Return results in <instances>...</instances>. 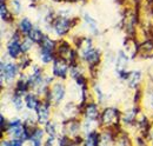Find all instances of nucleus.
<instances>
[{
	"label": "nucleus",
	"instance_id": "nucleus-1",
	"mask_svg": "<svg viewBox=\"0 0 153 146\" xmlns=\"http://www.w3.org/2000/svg\"><path fill=\"white\" fill-rule=\"evenodd\" d=\"M54 28H56V31H57V33L59 36L65 34V33L70 30V21L62 18L58 19L56 25H54Z\"/></svg>",
	"mask_w": 153,
	"mask_h": 146
},
{
	"label": "nucleus",
	"instance_id": "nucleus-2",
	"mask_svg": "<svg viewBox=\"0 0 153 146\" xmlns=\"http://www.w3.org/2000/svg\"><path fill=\"white\" fill-rule=\"evenodd\" d=\"M66 71H67V65L65 61L62 60H56L54 65H53V72L56 75L59 77H65L66 75Z\"/></svg>",
	"mask_w": 153,
	"mask_h": 146
},
{
	"label": "nucleus",
	"instance_id": "nucleus-3",
	"mask_svg": "<svg viewBox=\"0 0 153 146\" xmlns=\"http://www.w3.org/2000/svg\"><path fill=\"white\" fill-rule=\"evenodd\" d=\"M118 119V112L115 111V110H106L105 112H104V114H102V120H104V123L105 124H112V123H114L115 120Z\"/></svg>",
	"mask_w": 153,
	"mask_h": 146
},
{
	"label": "nucleus",
	"instance_id": "nucleus-4",
	"mask_svg": "<svg viewBox=\"0 0 153 146\" xmlns=\"http://www.w3.org/2000/svg\"><path fill=\"white\" fill-rule=\"evenodd\" d=\"M16 72H17L16 65H13V64H7V65L1 64V73L5 74L6 78L12 79V78L16 75Z\"/></svg>",
	"mask_w": 153,
	"mask_h": 146
},
{
	"label": "nucleus",
	"instance_id": "nucleus-5",
	"mask_svg": "<svg viewBox=\"0 0 153 146\" xmlns=\"http://www.w3.org/2000/svg\"><path fill=\"white\" fill-rule=\"evenodd\" d=\"M38 118L39 123H41V124L47 123V119H48V106L47 105H42L38 110Z\"/></svg>",
	"mask_w": 153,
	"mask_h": 146
},
{
	"label": "nucleus",
	"instance_id": "nucleus-6",
	"mask_svg": "<svg viewBox=\"0 0 153 146\" xmlns=\"http://www.w3.org/2000/svg\"><path fill=\"white\" fill-rule=\"evenodd\" d=\"M20 51H21V47H20V45L18 44L17 40L12 41V42L8 45V52H10L11 57H18V54L20 53Z\"/></svg>",
	"mask_w": 153,
	"mask_h": 146
},
{
	"label": "nucleus",
	"instance_id": "nucleus-7",
	"mask_svg": "<svg viewBox=\"0 0 153 146\" xmlns=\"http://www.w3.org/2000/svg\"><path fill=\"white\" fill-rule=\"evenodd\" d=\"M52 97L54 99V101L58 103L62 97H64V87L61 85H56L53 91H52Z\"/></svg>",
	"mask_w": 153,
	"mask_h": 146
},
{
	"label": "nucleus",
	"instance_id": "nucleus-8",
	"mask_svg": "<svg viewBox=\"0 0 153 146\" xmlns=\"http://www.w3.org/2000/svg\"><path fill=\"white\" fill-rule=\"evenodd\" d=\"M98 143H99V136L97 134L96 132H93V133H91V134L87 137L85 145L86 146H97L98 145Z\"/></svg>",
	"mask_w": 153,
	"mask_h": 146
},
{
	"label": "nucleus",
	"instance_id": "nucleus-9",
	"mask_svg": "<svg viewBox=\"0 0 153 146\" xmlns=\"http://www.w3.org/2000/svg\"><path fill=\"white\" fill-rule=\"evenodd\" d=\"M86 115L90 118V119H92V120H94L97 117H98V110H97V106L96 105H88L87 106V109H86Z\"/></svg>",
	"mask_w": 153,
	"mask_h": 146
},
{
	"label": "nucleus",
	"instance_id": "nucleus-10",
	"mask_svg": "<svg viewBox=\"0 0 153 146\" xmlns=\"http://www.w3.org/2000/svg\"><path fill=\"white\" fill-rule=\"evenodd\" d=\"M41 45H42V51H47V52H52L53 47H54V44L53 41H51L48 38L44 36L42 41H41Z\"/></svg>",
	"mask_w": 153,
	"mask_h": 146
},
{
	"label": "nucleus",
	"instance_id": "nucleus-11",
	"mask_svg": "<svg viewBox=\"0 0 153 146\" xmlns=\"http://www.w3.org/2000/svg\"><path fill=\"white\" fill-rule=\"evenodd\" d=\"M84 55H85V59H86L87 61H90V63H94V61L98 60V58H99L98 52H97V51H93V50H90V51L85 52Z\"/></svg>",
	"mask_w": 153,
	"mask_h": 146
},
{
	"label": "nucleus",
	"instance_id": "nucleus-12",
	"mask_svg": "<svg viewBox=\"0 0 153 146\" xmlns=\"http://www.w3.org/2000/svg\"><path fill=\"white\" fill-rule=\"evenodd\" d=\"M30 38H31L33 41H36V42H40V41H42L44 36H42V33H41L39 30H32L31 33H30Z\"/></svg>",
	"mask_w": 153,
	"mask_h": 146
},
{
	"label": "nucleus",
	"instance_id": "nucleus-13",
	"mask_svg": "<svg viewBox=\"0 0 153 146\" xmlns=\"http://www.w3.org/2000/svg\"><path fill=\"white\" fill-rule=\"evenodd\" d=\"M26 104H27V107L31 110H34L37 109V105H38V100L36 99V97L34 95H27V98H26Z\"/></svg>",
	"mask_w": 153,
	"mask_h": 146
},
{
	"label": "nucleus",
	"instance_id": "nucleus-14",
	"mask_svg": "<svg viewBox=\"0 0 153 146\" xmlns=\"http://www.w3.org/2000/svg\"><path fill=\"white\" fill-rule=\"evenodd\" d=\"M41 137H42V131L41 130H37L34 132V134L31 137L32 142L34 143V146H40V144H41Z\"/></svg>",
	"mask_w": 153,
	"mask_h": 146
},
{
	"label": "nucleus",
	"instance_id": "nucleus-15",
	"mask_svg": "<svg viewBox=\"0 0 153 146\" xmlns=\"http://www.w3.org/2000/svg\"><path fill=\"white\" fill-rule=\"evenodd\" d=\"M21 30H22V32L24 33H31V31H32V25H31V22L27 20V19H24L22 21H21Z\"/></svg>",
	"mask_w": 153,
	"mask_h": 146
},
{
	"label": "nucleus",
	"instance_id": "nucleus-16",
	"mask_svg": "<svg viewBox=\"0 0 153 146\" xmlns=\"http://www.w3.org/2000/svg\"><path fill=\"white\" fill-rule=\"evenodd\" d=\"M139 79H140V73L139 72L131 73V75H130V83H131V86L137 85L138 81H139Z\"/></svg>",
	"mask_w": 153,
	"mask_h": 146
},
{
	"label": "nucleus",
	"instance_id": "nucleus-17",
	"mask_svg": "<svg viewBox=\"0 0 153 146\" xmlns=\"http://www.w3.org/2000/svg\"><path fill=\"white\" fill-rule=\"evenodd\" d=\"M52 52H47V51H42V54H41V58H42V61L44 63H48L51 61L52 59Z\"/></svg>",
	"mask_w": 153,
	"mask_h": 146
},
{
	"label": "nucleus",
	"instance_id": "nucleus-18",
	"mask_svg": "<svg viewBox=\"0 0 153 146\" xmlns=\"http://www.w3.org/2000/svg\"><path fill=\"white\" fill-rule=\"evenodd\" d=\"M30 47H31V41H30V40H26V41L24 42V46L21 47V50H22V51H27Z\"/></svg>",
	"mask_w": 153,
	"mask_h": 146
},
{
	"label": "nucleus",
	"instance_id": "nucleus-19",
	"mask_svg": "<svg viewBox=\"0 0 153 146\" xmlns=\"http://www.w3.org/2000/svg\"><path fill=\"white\" fill-rule=\"evenodd\" d=\"M22 145V139H16L12 142V146H21Z\"/></svg>",
	"mask_w": 153,
	"mask_h": 146
},
{
	"label": "nucleus",
	"instance_id": "nucleus-20",
	"mask_svg": "<svg viewBox=\"0 0 153 146\" xmlns=\"http://www.w3.org/2000/svg\"><path fill=\"white\" fill-rule=\"evenodd\" d=\"M47 132L50 133V134H54V127H53V125H51V124H48L47 125Z\"/></svg>",
	"mask_w": 153,
	"mask_h": 146
},
{
	"label": "nucleus",
	"instance_id": "nucleus-21",
	"mask_svg": "<svg viewBox=\"0 0 153 146\" xmlns=\"http://www.w3.org/2000/svg\"><path fill=\"white\" fill-rule=\"evenodd\" d=\"M1 18L5 19L6 18V8L4 5H1Z\"/></svg>",
	"mask_w": 153,
	"mask_h": 146
},
{
	"label": "nucleus",
	"instance_id": "nucleus-22",
	"mask_svg": "<svg viewBox=\"0 0 153 146\" xmlns=\"http://www.w3.org/2000/svg\"><path fill=\"white\" fill-rule=\"evenodd\" d=\"M14 104H16V106H17V109L18 110L21 109V103H20L19 98H16V99H14Z\"/></svg>",
	"mask_w": 153,
	"mask_h": 146
},
{
	"label": "nucleus",
	"instance_id": "nucleus-23",
	"mask_svg": "<svg viewBox=\"0 0 153 146\" xmlns=\"http://www.w3.org/2000/svg\"><path fill=\"white\" fill-rule=\"evenodd\" d=\"M1 146H12V144H10L8 142H2V143H1Z\"/></svg>",
	"mask_w": 153,
	"mask_h": 146
}]
</instances>
